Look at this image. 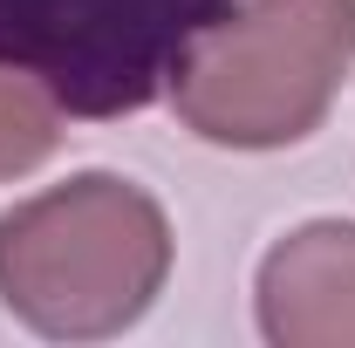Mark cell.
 <instances>
[{"label":"cell","instance_id":"6da1fadb","mask_svg":"<svg viewBox=\"0 0 355 348\" xmlns=\"http://www.w3.org/2000/svg\"><path fill=\"white\" fill-rule=\"evenodd\" d=\"M171 225L130 177L83 171L0 212V307L48 342L123 335L164 294Z\"/></svg>","mask_w":355,"mask_h":348},{"label":"cell","instance_id":"3957f363","mask_svg":"<svg viewBox=\"0 0 355 348\" xmlns=\"http://www.w3.org/2000/svg\"><path fill=\"white\" fill-rule=\"evenodd\" d=\"M239 0H0V62L28 69L69 116H137L178 55Z\"/></svg>","mask_w":355,"mask_h":348},{"label":"cell","instance_id":"5b68a950","mask_svg":"<svg viewBox=\"0 0 355 348\" xmlns=\"http://www.w3.org/2000/svg\"><path fill=\"white\" fill-rule=\"evenodd\" d=\"M55 143H62V103L28 69H7L0 62V184L7 177H28L35 164H48Z\"/></svg>","mask_w":355,"mask_h":348},{"label":"cell","instance_id":"277c9868","mask_svg":"<svg viewBox=\"0 0 355 348\" xmlns=\"http://www.w3.org/2000/svg\"><path fill=\"white\" fill-rule=\"evenodd\" d=\"M260 335L273 348H355V225L314 218L260 260Z\"/></svg>","mask_w":355,"mask_h":348},{"label":"cell","instance_id":"7a4b0ae2","mask_svg":"<svg viewBox=\"0 0 355 348\" xmlns=\"http://www.w3.org/2000/svg\"><path fill=\"white\" fill-rule=\"evenodd\" d=\"M355 62V0H239L171 69L184 130L225 150H280L321 130Z\"/></svg>","mask_w":355,"mask_h":348}]
</instances>
